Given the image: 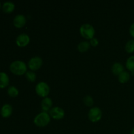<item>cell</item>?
<instances>
[{"label":"cell","instance_id":"1","mask_svg":"<svg viewBox=\"0 0 134 134\" xmlns=\"http://www.w3.org/2000/svg\"><path fill=\"white\" fill-rule=\"evenodd\" d=\"M27 67L24 62L22 60H16L10 64L9 69L10 72L16 75H23L27 72Z\"/></svg>","mask_w":134,"mask_h":134},{"label":"cell","instance_id":"2","mask_svg":"<svg viewBox=\"0 0 134 134\" xmlns=\"http://www.w3.org/2000/svg\"><path fill=\"white\" fill-rule=\"evenodd\" d=\"M51 119V118L49 114L48 113L43 111L36 115V116L34 118V122L36 126L39 127V128H44L49 124Z\"/></svg>","mask_w":134,"mask_h":134},{"label":"cell","instance_id":"3","mask_svg":"<svg viewBox=\"0 0 134 134\" xmlns=\"http://www.w3.org/2000/svg\"><path fill=\"white\" fill-rule=\"evenodd\" d=\"M80 34L86 39H92L95 35V29L90 24H84L80 27Z\"/></svg>","mask_w":134,"mask_h":134},{"label":"cell","instance_id":"4","mask_svg":"<svg viewBox=\"0 0 134 134\" xmlns=\"http://www.w3.org/2000/svg\"><path fill=\"white\" fill-rule=\"evenodd\" d=\"M35 92L41 98H47L50 93V87L45 82H39L35 86Z\"/></svg>","mask_w":134,"mask_h":134},{"label":"cell","instance_id":"5","mask_svg":"<svg viewBox=\"0 0 134 134\" xmlns=\"http://www.w3.org/2000/svg\"><path fill=\"white\" fill-rule=\"evenodd\" d=\"M88 119L92 122H98L102 118V111L98 107H92L88 114Z\"/></svg>","mask_w":134,"mask_h":134},{"label":"cell","instance_id":"6","mask_svg":"<svg viewBox=\"0 0 134 134\" xmlns=\"http://www.w3.org/2000/svg\"><path fill=\"white\" fill-rule=\"evenodd\" d=\"M43 64V62L41 58L39 56H34L29 60L27 63V67L30 70L34 71L39 70L42 67Z\"/></svg>","mask_w":134,"mask_h":134},{"label":"cell","instance_id":"7","mask_svg":"<svg viewBox=\"0 0 134 134\" xmlns=\"http://www.w3.org/2000/svg\"><path fill=\"white\" fill-rule=\"evenodd\" d=\"M51 118L54 120H61L65 116V111L60 107H54L49 111Z\"/></svg>","mask_w":134,"mask_h":134},{"label":"cell","instance_id":"8","mask_svg":"<svg viewBox=\"0 0 134 134\" xmlns=\"http://www.w3.org/2000/svg\"><path fill=\"white\" fill-rule=\"evenodd\" d=\"M30 42V38L28 35L26 34H22L18 35L16 39V43L19 47H26Z\"/></svg>","mask_w":134,"mask_h":134},{"label":"cell","instance_id":"9","mask_svg":"<svg viewBox=\"0 0 134 134\" xmlns=\"http://www.w3.org/2000/svg\"><path fill=\"white\" fill-rule=\"evenodd\" d=\"M26 24V18L23 14H17L13 19V24L17 28H22Z\"/></svg>","mask_w":134,"mask_h":134},{"label":"cell","instance_id":"10","mask_svg":"<svg viewBox=\"0 0 134 134\" xmlns=\"http://www.w3.org/2000/svg\"><path fill=\"white\" fill-rule=\"evenodd\" d=\"M0 113L2 117L9 118L13 113V107L10 104H5L2 106Z\"/></svg>","mask_w":134,"mask_h":134},{"label":"cell","instance_id":"11","mask_svg":"<svg viewBox=\"0 0 134 134\" xmlns=\"http://www.w3.org/2000/svg\"><path fill=\"white\" fill-rule=\"evenodd\" d=\"M52 104L53 102L50 98L47 97L43 98L41 102V109L44 112L47 113V111H49L52 108Z\"/></svg>","mask_w":134,"mask_h":134},{"label":"cell","instance_id":"12","mask_svg":"<svg viewBox=\"0 0 134 134\" xmlns=\"http://www.w3.org/2000/svg\"><path fill=\"white\" fill-rule=\"evenodd\" d=\"M111 71H112L113 74L115 75L119 76L120 73H122L124 71V67L121 63L115 62L112 65Z\"/></svg>","mask_w":134,"mask_h":134},{"label":"cell","instance_id":"13","mask_svg":"<svg viewBox=\"0 0 134 134\" xmlns=\"http://www.w3.org/2000/svg\"><path fill=\"white\" fill-rule=\"evenodd\" d=\"M9 84V77L5 72H0V88L7 87Z\"/></svg>","mask_w":134,"mask_h":134},{"label":"cell","instance_id":"14","mask_svg":"<svg viewBox=\"0 0 134 134\" xmlns=\"http://www.w3.org/2000/svg\"><path fill=\"white\" fill-rule=\"evenodd\" d=\"M90 42L87 41H84L80 42L77 45V50L79 52H81V53H84L86 52V51H88L90 49Z\"/></svg>","mask_w":134,"mask_h":134},{"label":"cell","instance_id":"15","mask_svg":"<svg viewBox=\"0 0 134 134\" xmlns=\"http://www.w3.org/2000/svg\"><path fill=\"white\" fill-rule=\"evenodd\" d=\"M15 9V5L11 1H6L2 5V9L4 13H11Z\"/></svg>","mask_w":134,"mask_h":134},{"label":"cell","instance_id":"16","mask_svg":"<svg viewBox=\"0 0 134 134\" xmlns=\"http://www.w3.org/2000/svg\"><path fill=\"white\" fill-rule=\"evenodd\" d=\"M130 74L126 71H124L122 73H121L118 76L119 82L121 84L127 83L130 81Z\"/></svg>","mask_w":134,"mask_h":134},{"label":"cell","instance_id":"17","mask_svg":"<svg viewBox=\"0 0 134 134\" xmlns=\"http://www.w3.org/2000/svg\"><path fill=\"white\" fill-rule=\"evenodd\" d=\"M126 68L129 71L134 73V55L128 58L126 62Z\"/></svg>","mask_w":134,"mask_h":134},{"label":"cell","instance_id":"18","mask_svg":"<svg viewBox=\"0 0 134 134\" xmlns=\"http://www.w3.org/2000/svg\"><path fill=\"white\" fill-rule=\"evenodd\" d=\"M125 51L128 54H132L134 52V39L128 41L125 45Z\"/></svg>","mask_w":134,"mask_h":134},{"label":"cell","instance_id":"19","mask_svg":"<svg viewBox=\"0 0 134 134\" xmlns=\"http://www.w3.org/2000/svg\"><path fill=\"white\" fill-rule=\"evenodd\" d=\"M7 94L9 96L12 97V98H15V97L18 96V95L19 94V91L16 87L14 86H10L8 88Z\"/></svg>","mask_w":134,"mask_h":134},{"label":"cell","instance_id":"20","mask_svg":"<svg viewBox=\"0 0 134 134\" xmlns=\"http://www.w3.org/2000/svg\"><path fill=\"white\" fill-rule=\"evenodd\" d=\"M83 103L86 107H92V105H94V99H93V98L91 96H86L83 99Z\"/></svg>","mask_w":134,"mask_h":134},{"label":"cell","instance_id":"21","mask_svg":"<svg viewBox=\"0 0 134 134\" xmlns=\"http://www.w3.org/2000/svg\"><path fill=\"white\" fill-rule=\"evenodd\" d=\"M25 75H26V78L27 79V81L31 82H35V80H36V74L34 73V71H27L26 74H25Z\"/></svg>","mask_w":134,"mask_h":134},{"label":"cell","instance_id":"22","mask_svg":"<svg viewBox=\"0 0 134 134\" xmlns=\"http://www.w3.org/2000/svg\"><path fill=\"white\" fill-rule=\"evenodd\" d=\"M89 42H90V45L92 46V47H97V46L99 44V41H98V39H96V38H95V37H94V38H92V39H90V41Z\"/></svg>","mask_w":134,"mask_h":134},{"label":"cell","instance_id":"23","mask_svg":"<svg viewBox=\"0 0 134 134\" xmlns=\"http://www.w3.org/2000/svg\"><path fill=\"white\" fill-rule=\"evenodd\" d=\"M129 32L131 36L133 38H134V22L133 24H132V25H131L130 27Z\"/></svg>","mask_w":134,"mask_h":134},{"label":"cell","instance_id":"24","mask_svg":"<svg viewBox=\"0 0 134 134\" xmlns=\"http://www.w3.org/2000/svg\"><path fill=\"white\" fill-rule=\"evenodd\" d=\"M130 134H134V128H132V130H131Z\"/></svg>","mask_w":134,"mask_h":134},{"label":"cell","instance_id":"25","mask_svg":"<svg viewBox=\"0 0 134 134\" xmlns=\"http://www.w3.org/2000/svg\"><path fill=\"white\" fill-rule=\"evenodd\" d=\"M0 8H1V3H0Z\"/></svg>","mask_w":134,"mask_h":134}]
</instances>
